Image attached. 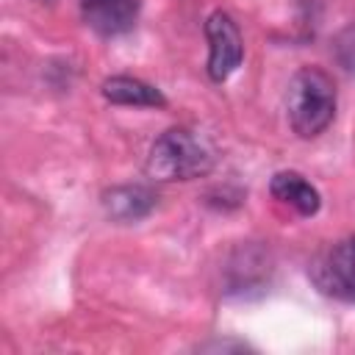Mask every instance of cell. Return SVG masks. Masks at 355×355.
Segmentation results:
<instances>
[{
	"label": "cell",
	"mask_w": 355,
	"mask_h": 355,
	"mask_svg": "<svg viewBox=\"0 0 355 355\" xmlns=\"http://www.w3.org/2000/svg\"><path fill=\"white\" fill-rule=\"evenodd\" d=\"M216 144L208 133L178 125L164 130L144 161V175L153 183H172V180H194L208 175L216 166Z\"/></svg>",
	"instance_id": "cell-1"
},
{
	"label": "cell",
	"mask_w": 355,
	"mask_h": 355,
	"mask_svg": "<svg viewBox=\"0 0 355 355\" xmlns=\"http://www.w3.org/2000/svg\"><path fill=\"white\" fill-rule=\"evenodd\" d=\"M338 92L330 72L322 67H300L286 92V114L288 125L300 139L322 136L336 116Z\"/></svg>",
	"instance_id": "cell-2"
},
{
	"label": "cell",
	"mask_w": 355,
	"mask_h": 355,
	"mask_svg": "<svg viewBox=\"0 0 355 355\" xmlns=\"http://www.w3.org/2000/svg\"><path fill=\"white\" fill-rule=\"evenodd\" d=\"M205 39H208V64H205L208 78L214 83H222L239 69L244 58L241 31L227 11L216 8L205 19Z\"/></svg>",
	"instance_id": "cell-3"
},
{
	"label": "cell",
	"mask_w": 355,
	"mask_h": 355,
	"mask_svg": "<svg viewBox=\"0 0 355 355\" xmlns=\"http://www.w3.org/2000/svg\"><path fill=\"white\" fill-rule=\"evenodd\" d=\"M316 286L344 302H355V236L336 241L313 269Z\"/></svg>",
	"instance_id": "cell-4"
},
{
	"label": "cell",
	"mask_w": 355,
	"mask_h": 355,
	"mask_svg": "<svg viewBox=\"0 0 355 355\" xmlns=\"http://www.w3.org/2000/svg\"><path fill=\"white\" fill-rule=\"evenodd\" d=\"M269 191L275 200L291 205L300 216H313L319 214L322 208V194L313 183H308L300 172L294 169H283V172H275L272 180H269Z\"/></svg>",
	"instance_id": "cell-5"
},
{
	"label": "cell",
	"mask_w": 355,
	"mask_h": 355,
	"mask_svg": "<svg viewBox=\"0 0 355 355\" xmlns=\"http://www.w3.org/2000/svg\"><path fill=\"white\" fill-rule=\"evenodd\" d=\"M103 97L114 105H139V108H166V97L153 83L133 75H111L100 86Z\"/></svg>",
	"instance_id": "cell-6"
},
{
	"label": "cell",
	"mask_w": 355,
	"mask_h": 355,
	"mask_svg": "<svg viewBox=\"0 0 355 355\" xmlns=\"http://www.w3.org/2000/svg\"><path fill=\"white\" fill-rule=\"evenodd\" d=\"M155 191L147 186H114L103 194V208L116 222H139L155 208Z\"/></svg>",
	"instance_id": "cell-7"
},
{
	"label": "cell",
	"mask_w": 355,
	"mask_h": 355,
	"mask_svg": "<svg viewBox=\"0 0 355 355\" xmlns=\"http://www.w3.org/2000/svg\"><path fill=\"white\" fill-rule=\"evenodd\" d=\"M136 17H139V0H108L83 8L86 25L100 36H119L130 31L136 25Z\"/></svg>",
	"instance_id": "cell-8"
},
{
	"label": "cell",
	"mask_w": 355,
	"mask_h": 355,
	"mask_svg": "<svg viewBox=\"0 0 355 355\" xmlns=\"http://www.w3.org/2000/svg\"><path fill=\"white\" fill-rule=\"evenodd\" d=\"M80 8H89V6H100V3H108V0H78Z\"/></svg>",
	"instance_id": "cell-9"
}]
</instances>
